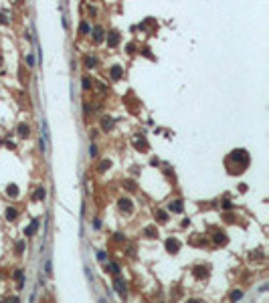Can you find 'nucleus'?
I'll list each match as a JSON object with an SVG mask.
<instances>
[{
  "instance_id": "412c9836",
  "label": "nucleus",
  "mask_w": 269,
  "mask_h": 303,
  "mask_svg": "<svg viewBox=\"0 0 269 303\" xmlns=\"http://www.w3.org/2000/svg\"><path fill=\"white\" fill-rule=\"evenodd\" d=\"M89 156H91V158L97 156V148H95V146H89Z\"/></svg>"
},
{
  "instance_id": "4be33fe9",
  "label": "nucleus",
  "mask_w": 269,
  "mask_h": 303,
  "mask_svg": "<svg viewBox=\"0 0 269 303\" xmlns=\"http://www.w3.org/2000/svg\"><path fill=\"white\" fill-rule=\"evenodd\" d=\"M215 241H217V243H227V237H225V235H217Z\"/></svg>"
},
{
  "instance_id": "423d86ee",
  "label": "nucleus",
  "mask_w": 269,
  "mask_h": 303,
  "mask_svg": "<svg viewBox=\"0 0 269 303\" xmlns=\"http://www.w3.org/2000/svg\"><path fill=\"white\" fill-rule=\"evenodd\" d=\"M168 208H170L172 212H180V210H182V200H174V202H170V206H168Z\"/></svg>"
},
{
  "instance_id": "ddd939ff",
  "label": "nucleus",
  "mask_w": 269,
  "mask_h": 303,
  "mask_svg": "<svg viewBox=\"0 0 269 303\" xmlns=\"http://www.w3.org/2000/svg\"><path fill=\"white\" fill-rule=\"evenodd\" d=\"M111 77L120 79V77H122V69H120V67H111Z\"/></svg>"
},
{
  "instance_id": "20e7f679",
  "label": "nucleus",
  "mask_w": 269,
  "mask_h": 303,
  "mask_svg": "<svg viewBox=\"0 0 269 303\" xmlns=\"http://www.w3.org/2000/svg\"><path fill=\"white\" fill-rule=\"evenodd\" d=\"M114 285H116V289H118V293H120L122 297H126V283L122 281V279H116V281H114Z\"/></svg>"
},
{
  "instance_id": "39448f33",
  "label": "nucleus",
  "mask_w": 269,
  "mask_h": 303,
  "mask_svg": "<svg viewBox=\"0 0 269 303\" xmlns=\"http://www.w3.org/2000/svg\"><path fill=\"white\" fill-rule=\"evenodd\" d=\"M101 127L107 131V129H111V127H114V117H107V115H105V117L101 119Z\"/></svg>"
},
{
  "instance_id": "cd10ccee",
  "label": "nucleus",
  "mask_w": 269,
  "mask_h": 303,
  "mask_svg": "<svg viewBox=\"0 0 269 303\" xmlns=\"http://www.w3.org/2000/svg\"><path fill=\"white\" fill-rule=\"evenodd\" d=\"M0 63H2V59H0Z\"/></svg>"
},
{
  "instance_id": "9d476101",
  "label": "nucleus",
  "mask_w": 269,
  "mask_h": 303,
  "mask_svg": "<svg viewBox=\"0 0 269 303\" xmlns=\"http://www.w3.org/2000/svg\"><path fill=\"white\" fill-rule=\"evenodd\" d=\"M103 269H105V271H111V273H120V265H116V263L103 265Z\"/></svg>"
},
{
  "instance_id": "a211bd4d",
  "label": "nucleus",
  "mask_w": 269,
  "mask_h": 303,
  "mask_svg": "<svg viewBox=\"0 0 269 303\" xmlns=\"http://www.w3.org/2000/svg\"><path fill=\"white\" fill-rule=\"evenodd\" d=\"M156 216H158V220H160V222H166V220H168V216H166V212H162V210H160L158 214H156Z\"/></svg>"
},
{
  "instance_id": "7ed1b4c3",
  "label": "nucleus",
  "mask_w": 269,
  "mask_h": 303,
  "mask_svg": "<svg viewBox=\"0 0 269 303\" xmlns=\"http://www.w3.org/2000/svg\"><path fill=\"white\" fill-rule=\"evenodd\" d=\"M120 208H122L124 212H132V210H134V204L130 202V198H122V200H120Z\"/></svg>"
},
{
  "instance_id": "bb28decb",
  "label": "nucleus",
  "mask_w": 269,
  "mask_h": 303,
  "mask_svg": "<svg viewBox=\"0 0 269 303\" xmlns=\"http://www.w3.org/2000/svg\"><path fill=\"white\" fill-rule=\"evenodd\" d=\"M99 303H105V301H103V299H101V301H99Z\"/></svg>"
},
{
  "instance_id": "f8f14e48",
  "label": "nucleus",
  "mask_w": 269,
  "mask_h": 303,
  "mask_svg": "<svg viewBox=\"0 0 269 303\" xmlns=\"http://www.w3.org/2000/svg\"><path fill=\"white\" fill-rule=\"evenodd\" d=\"M101 36H103L101 27H95V29H93V38H95V40H101Z\"/></svg>"
},
{
  "instance_id": "a878e982",
  "label": "nucleus",
  "mask_w": 269,
  "mask_h": 303,
  "mask_svg": "<svg viewBox=\"0 0 269 303\" xmlns=\"http://www.w3.org/2000/svg\"><path fill=\"white\" fill-rule=\"evenodd\" d=\"M186 303H203L200 299H190V301H186Z\"/></svg>"
},
{
  "instance_id": "f3484780",
  "label": "nucleus",
  "mask_w": 269,
  "mask_h": 303,
  "mask_svg": "<svg viewBox=\"0 0 269 303\" xmlns=\"http://www.w3.org/2000/svg\"><path fill=\"white\" fill-rule=\"evenodd\" d=\"M85 65H87L89 69H91V67H95V65H97V61H95L93 57H87V61H85Z\"/></svg>"
},
{
  "instance_id": "dca6fc26",
  "label": "nucleus",
  "mask_w": 269,
  "mask_h": 303,
  "mask_svg": "<svg viewBox=\"0 0 269 303\" xmlns=\"http://www.w3.org/2000/svg\"><path fill=\"white\" fill-rule=\"evenodd\" d=\"M241 297H243V291H233V295H231L233 301H241Z\"/></svg>"
},
{
  "instance_id": "2eb2a0df",
  "label": "nucleus",
  "mask_w": 269,
  "mask_h": 303,
  "mask_svg": "<svg viewBox=\"0 0 269 303\" xmlns=\"http://www.w3.org/2000/svg\"><path fill=\"white\" fill-rule=\"evenodd\" d=\"M109 44H118V32H109Z\"/></svg>"
},
{
  "instance_id": "4468645a",
  "label": "nucleus",
  "mask_w": 269,
  "mask_h": 303,
  "mask_svg": "<svg viewBox=\"0 0 269 303\" xmlns=\"http://www.w3.org/2000/svg\"><path fill=\"white\" fill-rule=\"evenodd\" d=\"M14 277H16V281H18V287H22V279H25V275H22V271H14Z\"/></svg>"
},
{
  "instance_id": "393cba45",
  "label": "nucleus",
  "mask_w": 269,
  "mask_h": 303,
  "mask_svg": "<svg viewBox=\"0 0 269 303\" xmlns=\"http://www.w3.org/2000/svg\"><path fill=\"white\" fill-rule=\"evenodd\" d=\"M97 259H99V261H105V253H103V251L97 253Z\"/></svg>"
},
{
  "instance_id": "f257e3e1",
  "label": "nucleus",
  "mask_w": 269,
  "mask_h": 303,
  "mask_svg": "<svg viewBox=\"0 0 269 303\" xmlns=\"http://www.w3.org/2000/svg\"><path fill=\"white\" fill-rule=\"evenodd\" d=\"M166 249H168V253L176 255V253H178V249H180V243H178L176 239H168V241H166Z\"/></svg>"
},
{
  "instance_id": "6e6552de",
  "label": "nucleus",
  "mask_w": 269,
  "mask_h": 303,
  "mask_svg": "<svg viewBox=\"0 0 269 303\" xmlns=\"http://www.w3.org/2000/svg\"><path fill=\"white\" fill-rule=\"evenodd\" d=\"M18 135H20V137H29V125H27V123H20V125H18Z\"/></svg>"
},
{
  "instance_id": "0eeeda50",
  "label": "nucleus",
  "mask_w": 269,
  "mask_h": 303,
  "mask_svg": "<svg viewBox=\"0 0 269 303\" xmlns=\"http://www.w3.org/2000/svg\"><path fill=\"white\" fill-rule=\"evenodd\" d=\"M16 218H18L16 208H6V220H16Z\"/></svg>"
},
{
  "instance_id": "5701e85b",
  "label": "nucleus",
  "mask_w": 269,
  "mask_h": 303,
  "mask_svg": "<svg viewBox=\"0 0 269 303\" xmlns=\"http://www.w3.org/2000/svg\"><path fill=\"white\" fill-rule=\"evenodd\" d=\"M81 32H83V34L89 32V25H87V22H83V25H81Z\"/></svg>"
},
{
  "instance_id": "6ab92c4d",
  "label": "nucleus",
  "mask_w": 269,
  "mask_h": 303,
  "mask_svg": "<svg viewBox=\"0 0 269 303\" xmlns=\"http://www.w3.org/2000/svg\"><path fill=\"white\" fill-rule=\"evenodd\" d=\"M109 166H111V162H109V160H103V162H101V166H99V170H107Z\"/></svg>"
},
{
  "instance_id": "f03ea898",
  "label": "nucleus",
  "mask_w": 269,
  "mask_h": 303,
  "mask_svg": "<svg viewBox=\"0 0 269 303\" xmlns=\"http://www.w3.org/2000/svg\"><path fill=\"white\" fill-rule=\"evenodd\" d=\"M37 228H39V218H33V220H31V224H29V228H25L27 237H33L35 232H37Z\"/></svg>"
},
{
  "instance_id": "b1692460",
  "label": "nucleus",
  "mask_w": 269,
  "mask_h": 303,
  "mask_svg": "<svg viewBox=\"0 0 269 303\" xmlns=\"http://www.w3.org/2000/svg\"><path fill=\"white\" fill-rule=\"evenodd\" d=\"M16 247H18V249H16V251H18V253H22V251H25V243H22V241H20V243H18V245H16Z\"/></svg>"
},
{
  "instance_id": "aec40b11",
  "label": "nucleus",
  "mask_w": 269,
  "mask_h": 303,
  "mask_svg": "<svg viewBox=\"0 0 269 303\" xmlns=\"http://www.w3.org/2000/svg\"><path fill=\"white\" fill-rule=\"evenodd\" d=\"M83 89H91V81H89V77H83Z\"/></svg>"
},
{
  "instance_id": "9b49d317",
  "label": "nucleus",
  "mask_w": 269,
  "mask_h": 303,
  "mask_svg": "<svg viewBox=\"0 0 269 303\" xmlns=\"http://www.w3.org/2000/svg\"><path fill=\"white\" fill-rule=\"evenodd\" d=\"M6 194H8V196H18V188H16L14 184H10L8 188H6Z\"/></svg>"
},
{
  "instance_id": "1a4fd4ad",
  "label": "nucleus",
  "mask_w": 269,
  "mask_h": 303,
  "mask_svg": "<svg viewBox=\"0 0 269 303\" xmlns=\"http://www.w3.org/2000/svg\"><path fill=\"white\" fill-rule=\"evenodd\" d=\"M45 194H47V192H45V188H37V192H35V196H33V200H43L45 198Z\"/></svg>"
}]
</instances>
